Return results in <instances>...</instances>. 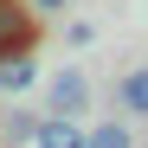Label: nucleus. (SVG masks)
<instances>
[{
  "instance_id": "0eeeda50",
  "label": "nucleus",
  "mask_w": 148,
  "mask_h": 148,
  "mask_svg": "<svg viewBox=\"0 0 148 148\" xmlns=\"http://www.w3.org/2000/svg\"><path fill=\"white\" fill-rule=\"evenodd\" d=\"M7 135H13V142H32V135H39V122H32L26 110H7Z\"/></svg>"
},
{
  "instance_id": "39448f33",
  "label": "nucleus",
  "mask_w": 148,
  "mask_h": 148,
  "mask_svg": "<svg viewBox=\"0 0 148 148\" xmlns=\"http://www.w3.org/2000/svg\"><path fill=\"white\" fill-rule=\"evenodd\" d=\"M116 110H129V116H148V64L129 71V77L116 84Z\"/></svg>"
},
{
  "instance_id": "f257e3e1",
  "label": "nucleus",
  "mask_w": 148,
  "mask_h": 148,
  "mask_svg": "<svg viewBox=\"0 0 148 148\" xmlns=\"http://www.w3.org/2000/svg\"><path fill=\"white\" fill-rule=\"evenodd\" d=\"M32 13H39L32 0H0V58L32 45Z\"/></svg>"
},
{
  "instance_id": "f03ea898",
  "label": "nucleus",
  "mask_w": 148,
  "mask_h": 148,
  "mask_svg": "<svg viewBox=\"0 0 148 148\" xmlns=\"http://www.w3.org/2000/svg\"><path fill=\"white\" fill-rule=\"evenodd\" d=\"M32 148H90V129H77V116H45L39 122V135H32Z\"/></svg>"
},
{
  "instance_id": "6e6552de",
  "label": "nucleus",
  "mask_w": 148,
  "mask_h": 148,
  "mask_svg": "<svg viewBox=\"0 0 148 148\" xmlns=\"http://www.w3.org/2000/svg\"><path fill=\"white\" fill-rule=\"evenodd\" d=\"M32 7H39V13H64L71 0H32Z\"/></svg>"
},
{
  "instance_id": "20e7f679",
  "label": "nucleus",
  "mask_w": 148,
  "mask_h": 148,
  "mask_svg": "<svg viewBox=\"0 0 148 148\" xmlns=\"http://www.w3.org/2000/svg\"><path fill=\"white\" fill-rule=\"evenodd\" d=\"M32 84H39V64L26 52H7V58H0V90H7V97H26Z\"/></svg>"
},
{
  "instance_id": "7ed1b4c3",
  "label": "nucleus",
  "mask_w": 148,
  "mask_h": 148,
  "mask_svg": "<svg viewBox=\"0 0 148 148\" xmlns=\"http://www.w3.org/2000/svg\"><path fill=\"white\" fill-rule=\"evenodd\" d=\"M90 103V77H84V71H58V77H52V110L58 116H77Z\"/></svg>"
},
{
  "instance_id": "423d86ee",
  "label": "nucleus",
  "mask_w": 148,
  "mask_h": 148,
  "mask_svg": "<svg viewBox=\"0 0 148 148\" xmlns=\"http://www.w3.org/2000/svg\"><path fill=\"white\" fill-rule=\"evenodd\" d=\"M90 148H135V135L122 129V122H97V129H90Z\"/></svg>"
}]
</instances>
